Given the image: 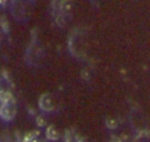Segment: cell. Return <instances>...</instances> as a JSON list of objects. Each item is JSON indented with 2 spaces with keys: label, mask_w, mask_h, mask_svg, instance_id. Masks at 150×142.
I'll return each mask as SVG.
<instances>
[{
  "label": "cell",
  "mask_w": 150,
  "mask_h": 142,
  "mask_svg": "<svg viewBox=\"0 0 150 142\" xmlns=\"http://www.w3.org/2000/svg\"><path fill=\"white\" fill-rule=\"evenodd\" d=\"M105 125H106L108 129L115 130L116 127H118V121L114 120V118H111V117H108V118H106V121H105Z\"/></svg>",
  "instance_id": "obj_7"
},
{
  "label": "cell",
  "mask_w": 150,
  "mask_h": 142,
  "mask_svg": "<svg viewBox=\"0 0 150 142\" xmlns=\"http://www.w3.org/2000/svg\"><path fill=\"white\" fill-rule=\"evenodd\" d=\"M5 3H6V0H0V4H1V5H4Z\"/></svg>",
  "instance_id": "obj_10"
},
{
  "label": "cell",
  "mask_w": 150,
  "mask_h": 142,
  "mask_svg": "<svg viewBox=\"0 0 150 142\" xmlns=\"http://www.w3.org/2000/svg\"><path fill=\"white\" fill-rule=\"evenodd\" d=\"M55 107H56V103L53 95L46 92L39 97V108L43 112H53L55 110Z\"/></svg>",
  "instance_id": "obj_2"
},
{
  "label": "cell",
  "mask_w": 150,
  "mask_h": 142,
  "mask_svg": "<svg viewBox=\"0 0 150 142\" xmlns=\"http://www.w3.org/2000/svg\"><path fill=\"white\" fill-rule=\"evenodd\" d=\"M4 93V86H3V81H1V79H0V95Z\"/></svg>",
  "instance_id": "obj_9"
},
{
  "label": "cell",
  "mask_w": 150,
  "mask_h": 142,
  "mask_svg": "<svg viewBox=\"0 0 150 142\" xmlns=\"http://www.w3.org/2000/svg\"><path fill=\"white\" fill-rule=\"evenodd\" d=\"M23 142H44V140L41 138V136L38 131H33V132H29L24 137Z\"/></svg>",
  "instance_id": "obj_5"
},
{
  "label": "cell",
  "mask_w": 150,
  "mask_h": 142,
  "mask_svg": "<svg viewBox=\"0 0 150 142\" xmlns=\"http://www.w3.org/2000/svg\"><path fill=\"white\" fill-rule=\"evenodd\" d=\"M45 137H46V140H49V141H58L60 138V132L54 125H50L46 127Z\"/></svg>",
  "instance_id": "obj_3"
},
{
  "label": "cell",
  "mask_w": 150,
  "mask_h": 142,
  "mask_svg": "<svg viewBox=\"0 0 150 142\" xmlns=\"http://www.w3.org/2000/svg\"><path fill=\"white\" fill-rule=\"evenodd\" d=\"M71 8H73V1L71 0H64V1H62V11L69 13L70 10H71Z\"/></svg>",
  "instance_id": "obj_6"
},
{
  "label": "cell",
  "mask_w": 150,
  "mask_h": 142,
  "mask_svg": "<svg viewBox=\"0 0 150 142\" xmlns=\"http://www.w3.org/2000/svg\"><path fill=\"white\" fill-rule=\"evenodd\" d=\"M36 122H38V125H39V126H44L45 125V120H44L43 117H38L36 118Z\"/></svg>",
  "instance_id": "obj_8"
},
{
  "label": "cell",
  "mask_w": 150,
  "mask_h": 142,
  "mask_svg": "<svg viewBox=\"0 0 150 142\" xmlns=\"http://www.w3.org/2000/svg\"><path fill=\"white\" fill-rule=\"evenodd\" d=\"M81 137L78 132H75L74 130H67L64 135V141L65 142H81Z\"/></svg>",
  "instance_id": "obj_4"
},
{
  "label": "cell",
  "mask_w": 150,
  "mask_h": 142,
  "mask_svg": "<svg viewBox=\"0 0 150 142\" xmlns=\"http://www.w3.org/2000/svg\"><path fill=\"white\" fill-rule=\"evenodd\" d=\"M81 142H89V141H86V140H81Z\"/></svg>",
  "instance_id": "obj_11"
},
{
  "label": "cell",
  "mask_w": 150,
  "mask_h": 142,
  "mask_svg": "<svg viewBox=\"0 0 150 142\" xmlns=\"http://www.w3.org/2000/svg\"><path fill=\"white\" fill-rule=\"evenodd\" d=\"M1 103H0V118L5 122L13 121L16 116V103L11 93L4 92L0 95Z\"/></svg>",
  "instance_id": "obj_1"
}]
</instances>
